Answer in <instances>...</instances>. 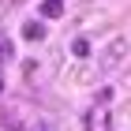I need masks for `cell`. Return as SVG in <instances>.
<instances>
[{
  "instance_id": "cell-1",
  "label": "cell",
  "mask_w": 131,
  "mask_h": 131,
  "mask_svg": "<svg viewBox=\"0 0 131 131\" xmlns=\"http://www.w3.org/2000/svg\"><path fill=\"white\" fill-rule=\"evenodd\" d=\"M127 56H131V41L127 38H112L109 45L101 49V56H97V75H112Z\"/></svg>"
},
{
  "instance_id": "cell-2",
  "label": "cell",
  "mask_w": 131,
  "mask_h": 131,
  "mask_svg": "<svg viewBox=\"0 0 131 131\" xmlns=\"http://www.w3.org/2000/svg\"><path fill=\"white\" fill-rule=\"evenodd\" d=\"M109 124H112V116H109V109H101V101L82 112V127L86 131H109Z\"/></svg>"
},
{
  "instance_id": "cell-3",
  "label": "cell",
  "mask_w": 131,
  "mask_h": 131,
  "mask_svg": "<svg viewBox=\"0 0 131 131\" xmlns=\"http://www.w3.org/2000/svg\"><path fill=\"white\" fill-rule=\"evenodd\" d=\"M23 38H26V41H41V38H45V26H41V23H26V26H23Z\"/></svg>"
},
{
  "instance_id": "cell-4",
  "label": "cell",
  "mask_w": 131,
  "mask_h": 131,
  "mask_svg": "<svg viewBox=\"0 0 131 131\" xmlns=\"http://www.w3.org/2000/svg\"><path fill=\"white\" fill-rule=\"evenodd\" d=\"M41 15H45V19H60V15H64L60 0H45V4H41Z\"/></svg>"
},
{
  "instance_id": "cell-5",
  "label": "cell",
  "mask_w": 131,
  "mask_h": 131,
  "mask_svg": "<svg viewBox=\"0 0 131 131\" xmlns=\"http://www.w3.org/2000/svg\"><path fill=\"white\" fill-rule=\"evenodd\" d=\"M71 52H75V56H86V52H90V41H86V38H75V41H71Z\"/></svg>"
},
{
  "instance_id": "cell-6",
  "label": "cell",
  "mask_w": 131,
  "mask_h": 131,
  "mask_svg": "<svg viewBox=\"0 0 131 131\" xmlns=\"http://www.w3.org/2000/svg\"><path fill=\"white\" fill-rule=\"evenodd\" d=\"M124 86H127V90H131V71H127V79H124Z\"/></svg>"
},
{
  "instance_id": "cell-7",
  "label": "cell",
  "mask_w": 131,
  "mask_h": 131,
  "mask_svg": "<svg viewBox=\"0 0 131 131\" xmlns=\"http://www.w3.org/2000/svg\"><path fill=\"white\" fill-rule=\"evenodd\" d=\"M0 90H4V82H0Z\"/></svg>"
}]
</instances>
